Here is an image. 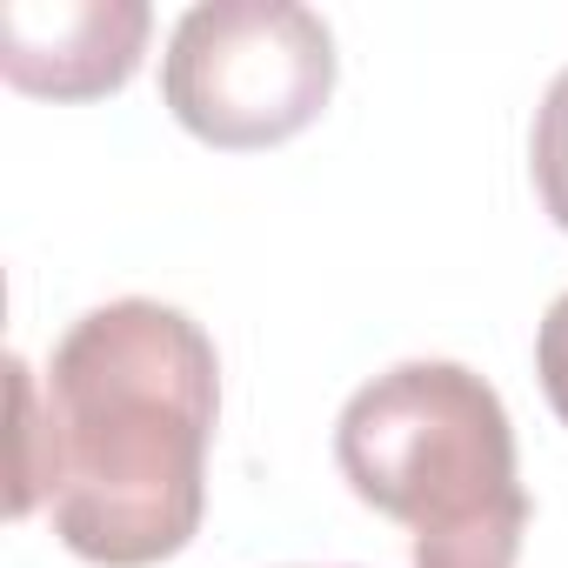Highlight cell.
Returning <instances> with one entry per match:
<instances>
[{
	"label": "cell",
	"instance_id": "6da1fadb",
	"mask_svg": "<svg viewBox=\"0 0 568 568\" xmlns=\"http://www.w3.org/2000/svg\"><path fill=\"white\" fill-rule=\"evenodd\" d=\"M14 515L48 501L54 535L101 568H154L194 541L221 415L201 322L141 295L108 302L61 335L48 375L14 362Z\"/></svg>",
	"mask_w": 568,
	"mask_h": 568
},
{
	"label": "cell",
	"instance_id": "7a4b0ae2",
	"mask_svg": "<svg viewBox=\"0 0 568 568\" xmlns=\"http://www.w3.org/2000/svg\"><path fill=\"white\" fill-rule=\"evenodd\" d=\"M348 488L415 535V568H515L528 488L501 395L462 362H402L335 422Z\"/></svg>",
	"mask_w": 568,
	"mask_h": 568
},
{
	"label": "cell",
	"instance_id": "3957f363",
	"mask_svg": "<svg viewBox=\"0 0 568 568\" xmlns=\"http://www.w3.org/2000/svg\"><path fill=\"white\" fill-rule=\"evenodd\" d=\"M335 94V34L295 0L187 8L161 54L168 114L207 148H274Z\"/></svg>",
	"mask_w": 568,
	"mask_h": 568
},
{
	"label": "cell",
	"instance_id": "277c9868",
	"mask_svg": "<svg viewBox=\"0 0 568 568\" xmlns=\"http://www.w3.org/2000/svg\"><path fill=\"white\" fill-rule=\"evenodd\" d=\"M154 14L141 0H8L0 8V74L21 94L94 101L134 81Z\"/></svg>",
	"mask_w": 568,
	"mask_h": 568
},
{
	"label": "cell",
	"instance_id": "5b68a950",
	"mask_svg": "<svg viewBox=\"0 0 568 568\" xmlns=\"http://www.w3.org/2000/svg\"><path fill=\"white\" fill-rule=\"evenodd\" d=\"M535 187H541V207L555 214V227L568 234V68L548 81L541 94V114H535Z\"/></svg>",
	"mask_w": 568,
	"mask_h": 568
},
{
	"label": "cell",
	"instance_id": "8992f818",
	"mask_svg": "<svg viewBox=\"0 0 568 568\" xmlns=\"http://www.w3.org/2000/svg\"><path fill=\"white\" fill-rule=\"evenodd\" d=\"M535 375H541L548 408L568 422V295L541 315V335H535Z\"/></svg>",
	"mask_w": 568,
	"mask_h": 568
}]
</instances>
